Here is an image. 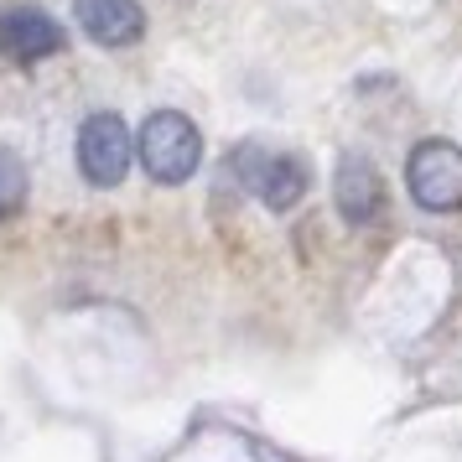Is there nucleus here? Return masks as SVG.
<instances>
[{"instance_id": "1", "label": "nucleus", "mask_w": 462, "mask_h": 462, "mask_svg": "<svg viewBox=\"0 0 462 462\" xmlns=\"http://www.w3.org/2000/svg\"><path fill=\"white\" fill-rule=\"evenodd\" d=\"M135 151H141V162H146V171L156 182L177 188V182H188L192 171H198V162H203V135H198V125H192L188 115L156 109L146 125H141Z\"/></svg>"}, {"instance_id": "2", "label": "nucleus", "mask_w": 462, "mask_h": 462, "mask_svg": "<svg viewBox=\"0 0 462 462\" xmlns=\"http://www.w3.org/2000/svg\"><path fill=\"white\" fill-rule=\"evenodd\" d=\"M405 182L426 213H457L462 208V146L452 141H420L405 162Z\"/></svg>"}, {"instance_id": "3", "label": "nucleus", "mask_w": 462, "mask_h": 462, "mask_svg": "<svg viewBox=\"0 0 462 462\" xmlns=\"http://www.w3.org/2000/svg\"><path fill=\"white\" fill-rule=\"evenodd\" d=\"M234 171H239V182H245L271 213H291L296 203L307 198V182H312L296 156H275V151H260V146L234 151Z\"/></svg>"}, {"instance_id": "4", "label": "nucleus", "mask_w": 462, "mask_h": 462, "mask_svg": "<svg viewBox=\"0 0 462 462\" xmlns=\"http://www.w3.org/2000/svg\"><path fill=\"white\" fill-rule=\"evenodd\" d=\"M130 151H135V141H130L125 120L109 115V109L88 115L84 130H79V171H84L94 188H120L125 182Z\"/></svg>"}, {"instance_id": "5", "label": "nucleus", "mask_w": 462, "mask_h": 462, "mask_svg": "<svg viewBox=\"0 0 462 462\" xmlns=\"http://www.w3.org/2000/svg\"><path fill=\"white\" fill-rule=\"evenodd\" d=\"M63 52V26L37 5H5L0 11V58L11 63H42Z\"/></svg>"}, {"instance_id": "6", "label": "nucleus", "mask_w": 462, "mask_h": 462, "mask_svg": "<svg viewBox=\"0 0 462 462\" xmlns=\"http://www.w3.org/2000/svg\"><path fill=\"white\" fill-rule=\"evenodd\" d=\"M73 16L84 26V37H94L99 47H130L146 32L141 0H73Z\"/></svg>"}, {"instance_id": "7", "label": "nucleus", "mask_w": 462, "mask_h": 462, "mask_svg": "<svg viewBox=\"0 0 462 462\" xmlns=\"http://www.w3.org/2000/svg\"><path fill=\"white\" fill-rule=\"evenodd\" d=\"M333 198H337V213L348 218V224H369L384 203V182H379L374 162H364V156H343L337 162V182H333Z\"/></svg>"}, {"instance_id": "8", "label": "nucleus", "mask_w": 462, "mask_h": 462, "mask_svg": "<svg viewBox=\"0 0 462 462\" xmlns=\"http://www.w3.org/2000/svg\"><path fill=\"white\" fill-rule=\"evenodd\" d=\"M22 203H26V167L11 146H0V218H11Z\"/></svg>"}]
</instances>
